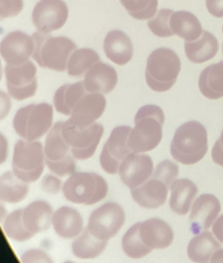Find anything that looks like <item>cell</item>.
I'll return each instance as SVG.
<instances>
[{
    "label": "cell",
    "mask_w": 223,
    "mask_h": 263,
    "mask_svg": "<svg viewBox=\"0 0 223 263\" xmlns=\"http://www.w3.org/2000/svg\"><path fill=\"white\" fill-rule=\"evenodd\" d=\"M184 50L186 58L193 64H202L212 60L219 50V42L217 38L208 31L193 41H185Z\"/></svg>",
    "instance_id": "24"
},
{
    "label": "cell",
    "mask_w": 223,
    "mask_h": 263,
    "mask_svg": "<svg viewBox=\"0 0 223 263\" xmlns=\"http://www.w3.org/2000/svg\"><path fill=\"white\" fill-rule=\"evenodd\" d=\"M63 185L61 179L54 175H46L40 182L41 189L48 194H58L63 190Z\"/></svg>",
    "instance_id": "40"
},
{
    "label": "cell",
    "mask_w": 223,
    "mask_h": 263,
    "mask_svg": "<svg viewBox=\"0 0 223 263\" xmlns=\"http://www.w3.org/2000/svg\"><path fill=\"white\" fill-rule=\"evenodd\" d=\"M206 7L212 16L223 17V0H206Z\"/></svg>",
    "instance_id": "44"
},
{
    "label": "cell",
    "mask_w": 223,
    "mask_h": 263,
    "mask_svg": "<svg viewBox=\"0 0 223 263\" xmlns=\"http://www.w3.org/2000/svg\"><path fill=\"white\" fill-rule=\"evenodd\" d=\"M212 232L217 237V239L223 243V214L220 215L212 226Z\"/></svg>",
    "instance_id": "45"
},
{
    "label": "cell",
    "mask_w": 223,
    "mask_h": 263,
    "mask_svg": "<svg viewBox=\"0 0 223 263\" xmlns=\"http://www.w3.org/2000/svg\"><path fill=\"white\" fill-rule=\"evenodd\" d=\"M53 109L47 103L30 104L20 108L12 120L15 133L24 140L37 141L52 127Z\"/></svg>",
    "instance_id": "5"
},
{
    "label": "cell",
    "mask_w": 223,
    "mask_h": 263,
    "mask_svg": "<svg viewBox=\"0 0 223 263\" xmlns=\"http://www.w3.org/2000/svg\"><path fill=\"white\" fill-rule=\"evenodd\" d=\"M131 129L128 125H119L111 130L100 154V164L106 173L117 174L122 160L133 152L128 144Z\"/></svg>",
    "instance_id": "10"
},
{
    "label": "cell",
    "mask_w": 223,
    "mask_h": 263,
    "mask_svg": "<svg viewBox=\"0 0 223 263\" xmlns=\"http://www.w3.org/2000/svg\"><path fill=\"white\" fill-rule=\"evenodd\" d=\"M75 49L76 45L71 39L64 36H50L44 42L40 53L44 68L57 72L67 71L68 61Z\"/></svg>",
    "instance_id": "15"
},
{
    "label": "cell",
    "mask_w": 223,
    "mask_h": 263,
    "mask_svg": "<svg viewBox=\"0 0 223 263\" xmlns=\"http://www.w3.org/2000/svg\"><path fill=\"white\" fill-rule=\"evenodd\" d=\"M128 144L133 152L145 153L155 149L162 139L164 113L153 104L142 106L134 118Z\"/></svg>",
    "instance_id": "1"
},
{
    "label": "cell",
    "mask_w": 223,
    "mask_h": 263,
    "mask_svg": "<svg viewBox=\"0 0 223 263\" xmlns=\"http://www.w3.org/2000/svg\"><path fill=\"white\" fill-rule=\"evenodd\" d=\"M170 191V209L172 212L180 216L186 215L197 194L195 183L187 178L177 179L171 185Z\"/></svg>",
    "instance_id": "25"
},
{
    "label": "cell",
    "mask_w": 223,
    "mask_h": 263,
    "mask_svg": "<svg viewBox=\"0 0 223 263\" xmlns=\"http://www.w3.org/2000/svg\"><path fill=\"white\" fill-rule=\"evenodd\" d=\"M222 32H223V26H222ZM222 53H223V41H222Z\"/></svg>",
    "instance_id": "49"
},
{
    "label": "cell",
    "mask_w": 223,
    "mask_h": 263,
    "mask_svg": "<svg viewBox=\"0 0 223 263\" xmlns=\"http://www.w3.org/2000/svg\"><path fill=\"white\" fill-rule=\"evenodd\" d=\"M212 159L216 164L223 167V129L212 148Z\"/></svg>",
    "instance_id": "43"
},
{
    "label": "cell",
    "mask_w": 223,
    "mask_h": 263,
    "mask_svg": "<svg viewBox=\"0 0 223 263\" xmlns=\"http://www.w3.org/2000/svg\"><path fill=\"white\" fill-rule=\"evenodd\" d=\"M44 147L39 141L18 140L13 148L11 167L17 178L26 183L37 181L45 165Z\"/></svg>",
    "instance_id": "6"
},
{
    "label": "cell",
    "mask_w": 223,
    "mask_h": 263,
    "mask_svg": "<svg viewBox=\"0 0 223 263\" xmlns=\"http://www.w3.org/2000/svg\"><path fill=\"white\" fill-rule=\"evenodd\" d=\"M69 10L63 0H39L32 11V22L38 31L51 33L67 22Z\"/></svg>",
    "instance_id": "12"
},
{
    "label": "cell",
    "mask_w": 223,
    "mask_h": 263,
    "mask_svg": "<svg viewBox=\"0 0 223 263\" xmlns=\"http://www.w3.org/2000/svg\"><path fill=\"white\" fill-rule=\"evenodd\" d=\"M169 187L160 180L151 177L141 186L131 189L133 199L144 209H157L166 201Z\"/></svg>",
    "instance_id": "20"
},
{
    "label": "cell",
    "mask_w": 223,
    "mask_h": 263,
    "mask_svg": "<svg viewBox=\"0 0 223 263\" xmlns=\"http://www.w3.org/2000/svg\"><path fill=\"white\" fill-rule=\"evenodd\" d=\"M4 73L7 90L12 99L23 101L36 93L37 69L33 62L27 61L20 65L6 64Z\"/></svg>",
    "instance_id": "11"
},
{
    "label": "cell",
    "mask_w": 223,
    "mask_h": 263,
    "mask_svg": "<svg viewBox=\"0 0 223 263\" xmlns=\"http://www.w3.org/2000/svg\"><path fill=\"white\" fill-rule=\"evenodd\" d=\"M108 241L96 237L85 227L72 242V253L79 259H95L106 249Z\"/></svg>",
    "instance_id": "30"
},
{
    "label": "cell",
    "mask_w": 223,
    "mask_h": 263,
    "mask_svg": "<svg viewBox=\"0 0 223 263\" xmlns=\"http://www.w3.org/2000/svg\"><path fill=\"white\" fill-rule=\"evenodd\" d=\"M100 61L96 50L91 48H76L67 65V73L71 77H83L86 72Z\"/></svg>",
    "instance_id": "32"
},
{
    "label": "cell",
    "mask_w": 223,
    "mask_h": 263,
    "mask_svg": "<svg viewBox=\"0 0 223 263\" xmlns=\"http://www.w3.org/2000/svg\"><path fill=\"white\" fill-rule=\"evenodd\" d=\"M221 211L219 199L211 193L199 195L192 204L189 216L190 230L194 234L209 230Z\"/></svg>",
    "instance_id": "14"
},
{
    "label": "cell",
    "mask_w": 223,
    "mask_h": 263,
    "mask_svg": "<svg viewBox=\"0 0 223 263\" xmlns=\"http://www.w3.org/2000/svg\"><path fill=\"white\" fill-rule=\"evenodd\" d=\"M221 245L213 232L202 231L190 239L187 246L188 258L194 263H210L215 252L221 249Z\"/></svg>",
    "instance_id": "26"
},
{
    "label": "cell",
    "mask_w": 223,
    "mask_h": 263,
    "mask_svg": "<svg viewBox=\"0 0 223 263\" xmlns=\"http://www.w3.org/2000/svg\"><path fill=\"white\" fill-rule=\"evenodd\" d=\"M11 108V102L6 92L1 91V119H4Z\"/></svg>",
    "instance_id": "46"
},
{
    "label": "cell",
    "mask_w": 223,
    "mask_h": 263,
    "mask_svg": "<svg viewBox=\"0 0 223 263\" xmlns=\"http://www.w3.org/2000/svg\"><path fill=\"white\" fill-rule=\"evenodd\" d=\"M64 263H74V262H72V261H65Z\"/></svg>",
    "instance_id": "50"
},
{
    "label": "cell",
    "mask_w": 223,
    "mask_h": 263,
    "mask_svg": "<svg viewBox=\"0 0 223 263\" xmlns=\"http://www.w3.org/2000/svg\"><path fill=\"white\" fill-rule=\"evenodd\" d=\"M179 175V166L175 161L165 159L160 161L153 171L152 177L163 182L169 188L177 180Z\"/></svg>",
    "instance_id": "36"
},
{
    "label": "cell",
    "mask_w": 223,
    "mask_h": 263,
    "mask_svg": "<svg viewBox=\"0 0 223 263\" xmlns=\"http://www.w3.org/2000/svg\"><path fill=\"white\" fill-rule=\"evenodd\" d=\"M29 193V183L22 181L12 171L5 172L0 180L1 201L14 204L24 200Z\"/></svg>",
    "instance_id": "31"
},
{
    "label": "cell",
    "mask_w": 223,
    "mask_h": 263,
    "mask_svg": "<svg viewBox=\"0 0 223 263\" xmlns=\"http://www.w3.org/2000/svg\"><path fill=\"white\" fill-rule=\"evenodd\" d=\"M117 81L116 70L112 66L99 61L86 72L83 84L87 92L107 95L115 88Z\"/></svg>",
    "instance_id": "19"
},
{
    "label": "cell",
    "mask_w": 223,
    "mask_h": 263,
    "mask_svg": "<svg viewBox=\"0 0 223 263\" xmlns=\"http://www.w3.org/2000/svg\"><path fill=\"white\" fill-rule=\"evenodd\" d=\"M173 12L174 11L170 8L158 9L157 12L147 22L149 30L157 37L165 38L174 36L175 34L173 33L170 26V20Z\"/></svg>",
    "instance_id": "35"
},
{
    "label": "cell",
    "mask_w": 223,
    "mask_h": 263,
    "mask_svg": "<svg viewBox=\"0 0 223 263\" xmlns=\"http://www.w3.org/2000/svg\"><path fill=\"white\" fill-rule=\"evenodd\" d=\"M208 133L206 127L196 120L186 121L175 132L171 143V155L185 165L200 161L208 152Z\"/></svg>",
    "instance_id": "2"
},
{
    "label": "cell",
    "mask_w": 223,
    "mask_h": 263,
    "mask_svg": "<svg viewBox=\"0 0 223 263\" xmlns=\"http://www.w3.org/2000/svg\"><path fill=\"white\" fill-rule=\"evenodd\" d=\"M3 230L6 236L14 241L23 242L33 237L23 222V209H17L7 215L3 222Z\"/></svg>",
    "instance_id": "34"
},
{
    "label": "cell",
    "mask_w": 223,
    "mask_h": 263,
    "mask_svg": "<svg viewBox=\"0 0 223 263\" xmlns=\"http://www.w3.org/2000/svg\"><path fill=\"white\" fill-rule=\"evenodd\" d=\"M198 88L209 100L223 97V61L206 67L198 77Z\"/></svg>",
    "instance_id": "27"
},
{
    "label": "cell",
    "mask_w": 223,
    "mask_h": 263,
    "mask_svg": "<svg viewBox=\"0 0 223 263\" xmlns=\"http://www.w3.org/2000/svg\"><path fill=\"white\" fill-rule=\"evenodd\" d=\"M62 191L70 202L91 205L106 197L108 184L96 173L75 172L65 181Z\"/></svg>",
    "instance_id": "4"
},
{
    "label": "cell",
    "mask_w": 223,
    "mask_h": 263,
    "mask_svg": "<svg viewBox=\"0 0 223 263\" xmlns=\"http://www.w3.org/2000/svg\"><path fill=\"white\" fill-rule=\"evenodd\" d=\"M210 263H223V249H219L215 252Z\"/></svg>",
    "instance_id": "48"
},
{
    "label": "cell",
    "mask_w": 223,
    "mask_h": 263,
    "mask_svg": "<svg viewBox=\"0 0 223 263\" xmlns=\"http://www.w3.org/2000/svg\"><path fill=\"white\" fill-rule=\"evenodd\" d=\"M24 7L23 0H0V12L2 18L17 15Z\"/></svg>",
    "instance_id": "38"
},
{
    "label": "cell",
    "mask_w": 223,
    "mask_h": 263,
    "mask_svg": "<svg viewBox=\"0 0 223 263\" xmlns=\"http://www.w3.org/2000/svg\"><path fill=\"white\" fill-rule=\"evenodd\" d=\"M181 71V61L171 48L159 47L147 58L145 80L154 91L164 92L173 87Z\"/></svg>",
    "instance_id": "3"
},
{
    "label": "cell",
    "mask_w": 223,
    "mask_h": 263,
    "mask_svg": "<svg viewBox=\"0 0 223 263\" xmlns=\"http://www.w3.org/2000/svg\"><path fill=\"white\" fill-rule=\"evenodd\" d=\"M62 134L74 158L86 160L95 154L104 134V126L98 122L84 127L76 126L68 119L63 122Z\"/></svg>",
    "instance_id": "8"
},
{
    "label": "cell",
    "mask_w": 223,
    "mask_h": 263,
    "mask_svg": "<svg viewBox=\"0 0 223 263\" xmlns=\"http://www.w3.org/2000/svg\"><path fill=\"white\" fill-rule=\"evenodd\" d=\"M128 13L138 12L145 9L152 0H119Z\"/></svg>",
    "instance_id": "42"
},
{
    "label": "cell",
    "mask_w": 223,
    "mask_h": 263,
    "mask_svg": "<svg viewBox=\"0 0 223 263\" xmlns=\"http://www.w3.org/2000/svg\"><path fill=\"white\" fill-rule=\"evenodd\" d=\"M21 263H53V261L44 251L32 249L21 255Z\"/></svg>",
    "instance_id": "39"
},
{
    "label": "cell",
    "mask_w": 223,
    "mask_h": 263,
    "mask_svg": "<svg viewBox=\"0 0 223 263\" xmlns=\"http://www.w3.org/2000/svg\"><path fill=\"white\" fill-rule=\"evenodd\" d=\"M170 26L173 33L185 41L196 40L203 31L197 16L186 10L174 11L170 20Z\"/></svg>",
    "instance_id": "28"
},
{
    "label": "cell",
    "mask_w": 223,
    "mask_h": 263,
    "mask_svg": "<svg viewBox=\"0 0 223 263\" xmlns=\"http://www.w3.org/2000/svg\"><path fill=\"white\" fill-rule=\"evenodd\" d=\"M140 222L132 225L123 234L121 247L124 254L132 259H142L149 255L152 250L142 241L139 233Z\"/></svg>",
    "instance_id": "33"
},
{
    "label": "cell",
    "mask_w": 223,
    "mask_h": 263,
    "mask_svg": "<svg viewBox=\"0 0 223 263\" xmlns=\"http://www.w3.org/2000/svg\"><path fill=\"white\" fill-rule=\"evenodd\" d=\"M153 174V161L145 153L132 152L120 163L118 175L129 189L137 188L148 181Z\"/></svg>",
    "instance_id": "13"
},
{
    "label": "cell",
    "mask_w": 223,
    "mask_h": 263,
    "mask_svg": "<svg viewBox=\"0 0 223 263\" xmlns=\"http://www.w3.org/2000/svg\"><path fill=\"white\" fill-rule=\"evenodd\" d=\"M63 122L58 121L52 125L46 135L43 145L47 167L60 177L70 176L76 172L74 156L62 134Z\"/></svg>",
    "instance_id": "7"
},
{
    "label": "cell",
    "mask_w": 223,
    "mask_h": 263,
    "mask_svg": "<svg viewBox=\"0 0 223 263\" xmlns=\"http://www.w3.org/2000/svg\"><path fill=\"white\" fill-rule=\"evenodd\" d=\"M7 148L8 143L4 135H1V162L3 163L6 160L7 157Z\"/></svg>",
    "instance_id": "47"
},
{
    "label": "cell",
    "mask_w": 223,
    "mask_h": 263,
    "mask_svg": "<svg viewBox=\"0 0 223 263\" xmlns=\"http://www.w3.org/2000/svg\"><path fill=\"white\" fill-rule=\"evenodd\" d=\"M106 57L118 66L127 64L134 54V47L128 36L120 30H111L103 43Z\"/></svg>",
    "instance_id": "21"
},
{
    "label": "cell",
    "mask_w": 223,
    "mask_h": 263,
    "mask_svg": "<svg viewBox=\"0 0 223 263\" xmlns=\"http://www.w3.org/2000/svg\"><path fill=\"white\" fill-rule=\"evenodd\" d=\"M51 224L55 233L66 239L77 237L84 229L81 215L71 206H61L55 210Z\"/></svg>",
    "instance_id": "23"
},
{
    "label": "cell",
    "mask_w": 223,
    "mask_h": 263,
    "mask_svg": "<svg viewBox=\"0 0 223 263\" xmlns=\"http://www.w3.org/2000/svg\"><path fill=\"white\" fill-rule=\"evenodd\" d=\"M87 93L83 81L60 86L53 96L54 109L66 116H70L79 100Z\"/></svg>",
    "instance_id": "29"
},
{
    "label": "cell",
    "mask_w": 223,
    "mask_h": 263,
    "mask_svg": "<svg viewBox=\"0 0 223 263\" xmlns=\"http://www.w3.org/2000/svg\"><path fill=\"white\" fill-rule=\"evenodd\" d=\"M33 41H34V50H33V54H32V59L42 68H44V64L41 60V49L42 46L44 44V42L51 36L50 33H45V32H41V31H36L34 32L32 35Z\"/></svg>",
    "instance_id": "37"
},
{
    "label": "cell",
    "mask_w": 223,
    "mask_h": 263,
    "mask_svg": "<svg viewBox=\"0 0 223 263\" xmlns=\"http://www.w3.org/2000/svg\"><path fill=\"white\" fill-rule=\"evenodd\" d=\"M139 233L145 246L152 251L166 249L174 240L172 227L159 218H150L140 222Z\"/></svg>",
    "instance_id": "18"
},
{
    "label": "cell",
    "mask_w": 223,
    "mask_h": 263,
    "mask_svg": "<svg viewBox=\"0 0 223 263\" xmlns=\"http://www.w3.org/2000/svg\"><path fill=\"white\" fill-rule=\"evenodd\" d=\"M124 222L123 209L117 202L108 201L91 212L86 227L96 237L108 241L119 232Z\"/></svg>",
    "instance_id": "9"
},
{
    "label": "cell",
    "mask_w": 223,
    "mask_h": 263,
    "mask_svg": "<svg viewBox=\"0 0 223 263\" xmlns=\"http://www.w3.org/2000/svg\"><path fill=\"white\" fill-rule=\"evenodd\" d=\"M0 50L6 64L20 65L29 61V58L32 57L34 41L32 36L22 31H12L2 39Z\"/></svg>",
    "instance_id": "16"
},
{
    "label": "cell",
    "mask_w": 223,
    "mask_h": 263,
    "mask_svg": "<svg viewBox=\"0 0 223 263\" xmlns=\"http://www.w3.org/2000/svg\"><path fill=\"white\" fill-rule=\"evenodd\" d=\"M52 208L45 200H35L23 209V222L34 236L47 230L52 221Z\"/></svg>",
    "instance_id": "22"
},
{
    "label": "cell",
    "mask_w": 223,
    "mask_h": 263,
    "mask_svg": "<svg viewBox=\"0 0 223 263\" xmlns=\"http://www.w3.org/2000/svg\"><path fill=\"white\" fill-rule=\"evenodd\" d=\"M106 109L104 95L87 92L74 107L69 120L76 126H89L94 124Z\"/></svg>",
    "instance_id": "17"
},
{
    "label": "cell",
    "mask_w": 223,
    "mask_h": 263,
    "mask_svg": "<svg viewBox=\"0 0 223 263\" xmlns=\"http://www.w3.org/2000/svg\"><path fill=\"white\" fill-rule=\"evenodd\" d=\"M157 7H158V0H152L150 2V4L143 10L141 11H138V12H132V13H128L133 18H136V20H140V21H143V20H149L151 18L156 12H157Z\"/></svg>",
    "instance_id": "41"
}]
</instances>
